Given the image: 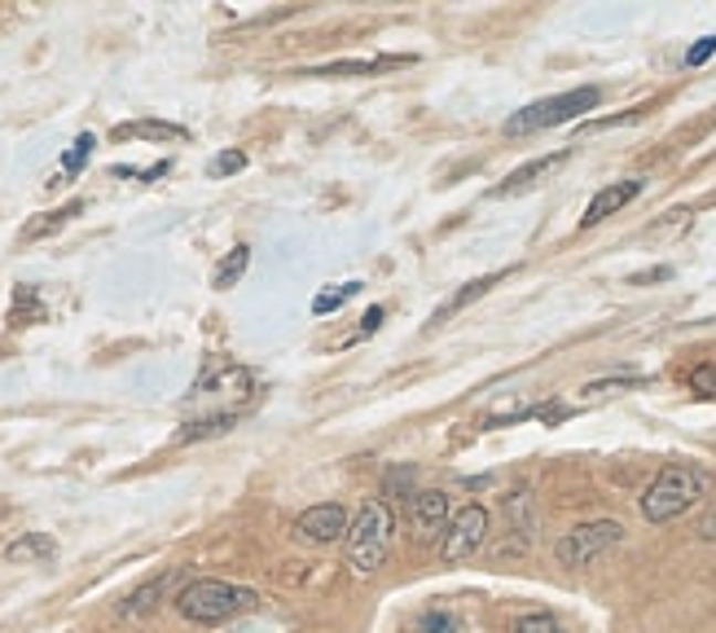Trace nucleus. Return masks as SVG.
Wrapping results in <instances>:
<instances>
[{
    "instance_id": "nucleus-1",
    "label": "nucleus",
    "mask_w": 716,
    "mask_h": 633,
    "mask_svg": "<svg viewBox=\"0 0 716 633\" xmlns=\"http://www.w3.org/2000/svg\"><path fill=\"white\" fill-rule=\"evenodd\" d=\"M708 471H699V466H691V462H673V466H664L651 484H646V493H642V515L651 519V524H668V519H677V515H686L704 493H708Z\"/></svg>"
},
{
    "instance_id": "nucleus-2",
    "label": "nucleus",
    "mask_w": 716,
    "mask_h": 633,
    "mask_svg": "<svg viewBox=\"0 0 716 633\" xmlns=\"http://www.w3.org/2000/svg\"><path fill=\"white\" fill-rule=\"evenodd\" d=\"M260 603V594L255 590H246V585H229V581H193V585H185L177 599L180 616L185 621H198V625H220V621H233V616H242V612H251Z\"/></svg>"
},
{
    "instance_id": "nucleus-3",
    "label": "nucleus",
    "mask_w": 716,
    "mask_h": 633,
    "mask_svg": "<svg viewBox=\"0 0 716 633\" xmlns=\"http://www.w3.org/2000/svg\"><path fill=\"white\" fill-rule=\"evenodd\" d=\"M598 102H602V93H598L593 84L571 88V93H558V97H540V102L524 106V110H515V115L506 119V137H533V133H540V128L571 124V119H580L585 110H593Z\"/></svg>"
},
{
    "instance_id": "nucleus-4",
    "label": "nucleus",
    "mask_w": 716,
    "mask_h": 633,
    "mask_svg": "<svg viewBox=\"0 0 716 633\" xmlns=\"http://www.w3.org/2000/svg\"><path fill=\"white\" fill-rule=\"evenodd\" d=\"M387 546H391V510L382 502H365L348 528V559L360 577L378 572L382 559H387Z\"/></svg>"
},
{
    "instance_id": "nucleus-5",
    "label": "nucleus",
    "mask_w": 716,
    "mask_h": 633,
    "mask_svg": "<svg viewBox=\"0 0 716 633\" xmlns=\"http://www.w3.org/2000/svg\"><path fill=\"white\" fill-rule=\"evenodd\" d=\"M620 541H624V528H620L615 519L580 524V528L562 532V541H558V563H562V568H585V563H593L598 555H607L611 546H620Z\"/></svg>"
},
{
    "instance_id": "nucleus-6",
    "label": "nucleus",
    "mask_w": 716,
    "mask_h": 633,
    "mask_svg": "<svg viewBox=\"0 0 716 633\" xmlns=\"http://www.w3.org/2000/svg\"><path fill=\"white\" fill-rule=\"evenodd\" d=\"M484 541H488V510H484V506H466V510H457V515L449 519L444 541H440V555H444L449 563H462V559L480 555Z\"/></svg>"
},
{
    "instance_id": "nucleus-7",
    "label": "nucleus",
    "mask_w": 716,
    "mask_h": 633,
    "mask_svg": "<svg viewBox=\"0 0 716 633\" xmlns=\"http://www.w3.org/2000/svg\"><path fill=\"white\" fill-rule=\"evenodd\" d=\"M409 524H413L418 541L440 537L444 524H449V493H440V488H422V493L409 502Z\"/></svg>"
},
{
    "instance_id": "nucleus-8",
    "label": "nucleus",
    "mask_w": 716,
    "mask_h": 633,
    "mask_svg": "<svg viewBox=\"0 0 716 633\" xmlns=\"http://www.w3.org/2000/svg\"><path fill=\"white\" fill-rule=\"evenodd\" d=\"M348 528H352V519L339 502H322L299 515V537H308V541H339V537H348Z\"/></svg>"
},
{
    "instance_id": "nucleus-9",
    "label": "nucleus",
    "mask_w": 716,
    "mask_h": 633,
    "mask_svg": "<svg viewBox=\"0 0 716 633\" xmlns=\"http://www.w3.org/2000/svg\"><path fill=\"white\" fill-rule=\"evenodd\" d=\"M638 194H642V181H638V177H633V181H611V186H602V190L589 199L585 215H580V229H593V224H598V220H607L611 211L629 208Z\"/></svg>"
},
{
    "instance_id": "nucleus-10",
    "label": "nucleus",
    "mask_w": 716,
    "mask_h": 633,
    "mask_svg": "<svg viewBox=\"0 0 716 633\" xmlns=\"http://www.w3.org/2000/svg\"><path fill=\"white\" fill-rule=\"evenodd\" d=\"M567 163V150H558V155H545V159H533V163H524V168H515L493 194L497 199H510V194H524V190H533V186H540L545 177H554L558 168Z\"/></svg>"
},
{
    "instance_id": "nucleus-11",
    "label": "nucleus",
    "mask_w": 716,
    "mask_h": 633,
    "mask_svg": "<svg viewBox=\"0 0 716 633\" xmlns=\"http://www.w3.org/2000/svg\"><path fill=\"white\" fill-rule=\"evenodd\" d=\"M110 137L115 141H185L189 133L180 124H164V119H133V124H115Z\"/></svg>"
},
{
    "instance_id": "nucleus-12",
    "label": "nucleus",
    "mask_w": 716,
    "mask_h": 633,
    "mask_svg": "<svg viewBox=\"0 0 716 633\" xmlns=\"http://www.w3.org/2000/svg\"><path fill=\"white\" fill-rule=\"evenodd\" d=\"M502 277H506V268H497V273H484V277H475V282H466V286H462V291H457V295H453V299H449V304H444V308L435 313V321H449L453 313H462V308H471V304H475V299H484V295H488V291H493V286H497Z\"/></svg>"
},
{
    "instance_id": "nucleus-13",
    "label": "nucleus",
    "mask_w": 716,
    "mask_h": 633,
    "mask_svg": "<svg viewBox=\"0 0 716 633\" xmlns=\"http://www.w3.org/2000/svg\"><path fill=\"white\" fill-rule=\"evenodd\" d=\"M506 519H510V532H519V546H533V537H537V506H533V493L506 497Z\"/></svg>"
},
{
    "instance_id": "nucleus-14",
    "label": "nucleus",
    "mask_w": 716,
    "mask_h": 633,
    "mask_svg": "<svg viewBox=\"0 0 716 633\" xmlns=\"http://www.w3.org/2000/svg\"><path fill=\"white\" fill-rule=\"evenodd\" d=\"M84 203H66V208L57 211H40L35 220H27L22 224V242H40V238H49V233H57V229H66L71 224V215H80Z\"/></svg>"
},
{
    "instance_id": "nucleus-15",
    "label": "nucleus",
    "mask_w": 716,
    "mask_h": 633,
    "mask_svg": "<svg viewBox=\"0 0 716 633\" xmlns=\"http://www.w3.org/2000/svg\"><path fill=\"white\" fill-rule=\"evenodd\" d=\"M53 555H57V546H53L49 532H27L4 550L9 563H35V559H53Z\"/></svg>"
},
{
    "instance_id": "nucleus-16",
    "label": "nucleus",
    "mask_w": 716,
    "mask_h": 633,
    "mask_svg": "<svg viewBox=\"0 0 716 633\" xmlns=\"http://www.w3.org/2000/svg\"><path fill=\"white\" fill-rule=\"evenodd\" d=\"M413 57H373V62H335V66H322L313 75H378V71H396V66H409Z\"/></svg>"
},
{
    "instance_id": "nucleus-17",
    "label": "nucleus",
    "mask_w": 716,
    "mask_h": 633,
    "mask_svg": "<svg viewBox=\"0 0 716 633\" xmlns=\"http://www.w3.org/2000/svg\"><path fill=\"white\" fill-rule=\"evenodd\" d=\"M13 326H35L44 321V304H40V291L35 286H18L13 291V313H9Z\"/></svg>"
},
{
    "instance_id": "nucleus-18",
    "label": "nucleus",
    "mask_w": 716,
    "mask_h": 633,
    "mask_svg": "<svg viewBox=\"0 0 716 633\" xmlns=\"http://www.w3.org/2000/svg\"><path fill=\"white\" fill-rule=\"evenodd\" d=\"M238 422V410H229V414H207V419H193L185 422L177 431V440L185 444V440H207V435H220V431H229Z\"/></svg>"
},
{
    "instance_id": "nucleus-19",
    "label": "nucleus",
    "mask_w": 716,
    "mask_h": 633,
    "mask_svg": "<svg viewBox=\"0 0 716 633\" xmlns=\"http://www.w3.org/2000/svg\"><path fill=\"white\" fill-rule=\"evenodd\" d=\"M246 264H251V246H233V251L220 260L215 277H211V282H215V291H229V286H233V282L246 273Z\"/></svg>"
},
{
    "instance_id": "nucleus-20",
    "label": "nucleus",
    "mask_w": 716,
    "mask_h": 633,
    "mask_svg": "<svg viewBox=\"0 0 716 633\" xmlns=\"http://www.w3.org/2000/svg\"><path fill=\"white\" fill-rule=\"evenodd\" d=\"M352 295H360V282H344V286H335V291H322V295L313 299V313H317V317H326V313L344 308Z\"/></svg>"
},
{
    "instance_id": "nucleus-21",
    "label": "nucleus",
    "mask_w": 716,
    "mask_h": 633,
    "mask_svg": "<svg viewBox=\"0 0 716 633\" xmlns=\"http://www.w3.org/2000/svg\"><path fill=\"white\" fill-rule=\"evenodd\" d=\"M164 585H168V577H159V581L141 585L137 594H128V603H124V616H141V612H150V608H155V599L164 594Z\"/></svg>"
},
{
    "instance_id": "nucleus-22",
    "label": "nucleus",
    "mask_w": 716,
    "mask_h": 633,
    "mask_svg": "<svg viewBox=\"0 0 716 633\" xmlns=\"http://www.w3.org/2000/svg\"><path fill=\"white\" fill-rule=\"evenodd\" d=\"M93 146H97V141H93V133H84V137H75V141H71V150L62 155V172H66V177H75V172H80V168L88 163V155H93Z\"/></svg>"
},
{
    "instance_id": "nucleus-23",
    "label": "nucleus",
    "mask_w": 716,
    "mask_h": 633,
    "mask_svg": "<svg viewBox=\"0 0 716 633\" xmlns=\"http://www.w3.org/2000/svg\"><path fill=\"white\" fill-rule=\"evenodd\" d=\"M242 168H246V155H242V150H224V155L211 159V177H233V172H242Z\"/></svg>"
},
{
    "instance_id": "nucleus-24",
    "label": "nucleus",
    "mask_w": 716,
    "mask_h": 633,
    "mask_svg": "<svg viewBox=\"0 0 716 633\" xmlns=\"http://www.w3.org/2000/svg\"><path fill=\"white\" fill-rule=\"evenodd\" d=\"M691 388H695L699 397H708V401H716V366H699V370L691 374Z\"/></svg>"
},
{
    "instance_id": "nucleus-25",
    "label": "nucleus",
    "mask_w": 716,
    "mask_h": 633,
    "mask_svg": "<svg viewBox=\"0 0 716 633\" xmlns=\"http://www.w3.org/2000/svg\"><path fill=\"white\" fill-rule=\"evenodd\" d=\"M716 53V35H704L699 44H691V53H686V66H704L708 57Z\"/></svg>"
},
{
    "instance_id": "nucleus-26",
    "label": "nucleus",
    "mask_w": 716,
    "mask_h": 633,
    "mask_svg": "<svg viewBox=\"0 0 716 633\" xmlns=\"http://www.w3.org/2000/svg\"><path fill=\"white\" fill-rule=\"evenodd\" d=\"M515 633H558V621L554 616H524Z\"/></svg>"
},
{
    "instance_id": "nucleus-27",
    "label": "nucleus",
    "mask_w": 716,
    "mask_h": 633,
    "mask_svg": "<svg viewBox=\"0 0 716 633\" xmlns=\"http://www.w3.org/2000/svg\"><path fill=\"white\" fill-rule=\"evenodd\" d=\"M629 383H633V379H611V383H589L585 392H589V397H607V392H620V388H629Z\"/></svg>"
},
{
    "instance_id": "nucleus-28",
    "label": "nucleus",
    "mask_w": 716,
    "mask_h": 633,
    "mask_svg": "<svg viewBox=\"0 0 716 633\" xmlns=\"http://www.w3.org/2000/svg\"><path fill=\"white\" fill-rule=\"evenodd\" d=\"M422 633H453V621L435 612V616H427V625H422Z\"/></svg>"
},
{
    "instance_id": "nucleus-29",
    "label": "nucleus",
    "mask_w": 716,
    "mask_h": 633,
    "mask_svg": "<svg viewBox=\"0 0 716 633\" xmlns=\"http://www.w3.org/2000/svg\"><path fill=\"white\" fill-rule=\"evenodd\" d=\"M382 326V308H369L365 313V326H360V335H369V330H378Z\"/></svg>"
},
{
    "instance_id": "nucleus-30",
    "label": "nucleus",
    "mask_w": 716,
    "mask_h": 633,
    "mask_svg": "<svg viewBox=\"0 0 716 633\" xmlns=\"http://www.w3.org/2000/svg\"><path fill=\"white\" fill-rule=\"evenodd\" d=\"M699 537H704V541H716V510L699 524Z\"/></svg>"
},
{
    "instance_id": "nucleus-31",
    "label": "nucleus",
    "mask_w": 716,
    "mask_h": 633,
    "mask_svg": "<svg viewBox=\"0 0 716 633\" xmlns=\"http://www.w3.org/2000/svg\"><path fill=\"white\" fill-rule=\"evenodd\" d=\"M0 515H4V506H0Z\"/></svg>"
}]
</instances>
